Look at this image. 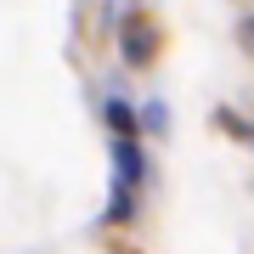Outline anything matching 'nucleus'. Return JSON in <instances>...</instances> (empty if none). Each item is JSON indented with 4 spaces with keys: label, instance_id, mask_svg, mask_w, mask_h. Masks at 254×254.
<instances>
[{
    "label": "nucleus",
    "instance_id": "obj_4",
    "mask_svg": "<svg viewBox=\"0 0 254 254\" xmlns=\"http://www.w3.org/2000/svg\"><path fill=\"white\" fill-rule=\"evenodd\" d=\"M136 130H147V136H164V130H170V108H164V102H147V113L136 119Z\"/></svg>",
    "mask_w": 254,
    "mask_h": 254
},
{
    "label": "nucleus",
    "instance_id": "obj_3",
    "mask_svg": "<svg viewBox=\"0 0 254 254\" xmlns=\"http://www.w3.org/2000/svg\"><path fill=\"white\" fill-rule=\"evenodd\" d=\"M102 119H108V130H113V136H136V108H130L125 96H108Z\"/></svg>",
    "mask_w": 254,
    "mask_h": 254
},
{
    "label": "nucleus",
    "instance_id": "obj_2",
    "mask_svg": "<svg viewBox=\"0 0 254 254\" xmlns=\"http://www.w3.org/2000/svg\"><path fill=\"white\" fill-rule=\"evenodd\" d=\"M141 181H147L141 141H136V136H113V187H119V192H136Z\"/></svg>",
    "mask_w": 254,
    "mask_h": 254
},
{
    "label": "nucleus",
    "instance_id": "obj_1",
    "mask_svg": "<svg viewBox=\"0 0 254 254\" xmlns=\"http://www.w3.org/2000/svg\"><path fill=\"white\" fill-rule=\"evenodd\" d=\"M158 51H164V28L147 17L141 6L125 11V17H119V57H125L130 68H153Z\"/></svg>",
    "mask_w": 254,
    "mask_h": 254
}]
</instances>
